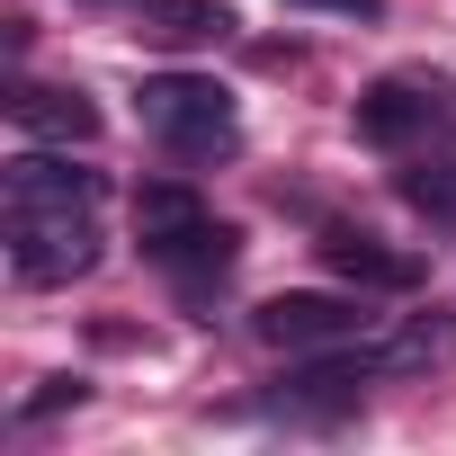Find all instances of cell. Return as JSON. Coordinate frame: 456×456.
<instances>
[{"label":"cell","instance_id":"ba28073f","mask_svg":"<svg viewBox=\"0 0 456 456\" xmlns=\"http://www.w3.org/2000/svg\"><path fill=\"white\" fill-rule=\"evenodd\" d=\"M394 188L429 215V224H456V143H429V152H403L394 161Z\"/></svg>","mask_w":456,"mask_h":456},{"label":"cell","instance_id":"30bf717a","mask_svg":"<svg viewBox=\"0 0 456 456\" xmlns=\"http://www.w3.org/2000/svg\"><path fill=\"white\" fill-rule=\"evenodd\" d=\"M296 10H340V19H385V0H296Z\"/></svg>","mask_w":456,"mask_h":456},{"label":"cell","instance_id":"8992f818","mask_svg":"<svg viewBox=\"0 0 456 456\" xmlns=\"http://www.w3.org/2000/svg\"><path fill=\"white\" fill-rule=\"evenodd\" d=\"M322 269L349 278V287H385V296L420 287V260L411 251H385L376 233H358V224H331V233H322Z\"/></svg>","mask_w":456,"mask_h":456},{"label":"cell","instance_id":"3957f363","mask_svg":"<svg viewBox=\"0 0 456 456\" xmlns=\"http://www.w3.org/2000/svg\"><path fill=\"white\" fill-rule=\"evenodd\" d=\"M143 134L170 161H224L242 143V117H233V90L206 81V72H152L143 81Z\"/></svg>","mask_w":456,"mask_h":456},{"label":"cell","instance_id":"277c9868","mask_svg":"<svg viewBox=\"0 0 456 456\" xmlns=\"http://www.w3.org/2000/svg\"><path fill=\"white\" fill-rule=\"evenodd\" d=\"M358 134L376 152H429V143H456V81L438 72H385L358 90Z\"/></svg>","mask_w":456,"mask_h":456},{"label":"cell","instance_id":"7a4b0ae2","mask_svg":"<svg viewBox=\"0 0 456 456\" xmlns=\"http://www.w3.org/2000/svg\"><path fill=\"white\" fill-rule=\"evenodd\" d=\"M134 233H143L152 269H161L188 305H206L224 278H233V224H215L206 197H197L188 179H143V197H134Z\"/></svg>","mask_w":456,"mask_h":456},{"label":"cell","instance_id":"5b68a950","mask_svg":"<svg viewBox=\"0 0 456 456\" xmlns=\"http://www.w3.org/2000/svg\"><path fill=\"white\" fill-rule=\"evenodd\" d=\"M251 331H260L269 349H287V358H314V349H340V340L376 331V314H367L358 296H269V305L251 314Z\"/></svg>","mask_w":456,"mask_h":456},{"label":"cell","instance_id":"6da1fadb","mask_svg":"<svg viewBox=\"0 0 456 456\" xmlns=\"http://www.w3.org/2000/svg\"><path fill=\"white\" fill-rule=\"evenodd\" d=\"M99 170H72L63 152H19L10 179H0V242H10V269L28 287H72L99 269L108 233H99Z\"/></svg>","mask_w":456,"mask_h":456},{"label":"cell","instance_id":"9c48e42d","mask_svg":"<svg viewBox=\"0 0 456 456\" xmlns=\"http://www.w3.org/2000/svg\"><path fill=\"white\" fill-rule=\"evenodd\" d=\"M215 28H224V10H215V0H161L143 37H161V45H197V37H215Z\"/></svg>","mask_w":456,"mask_h":456},{"label":"cell","instance_id":"52a82bcc","mask_svg":"<svg viewBox=\"0 0 456 456\" xmlns=\"http://www.w3.org/2000/svg\"><path fill=\"white\" fill-rule=\"evenodd\" d=\"M10 126H19L28 143H63V152H72V143H99V108H90L81 90H37V81H28V90L10 99Z\"/></svg>","mask_w":456,"mask_h":456}]
</instances>
